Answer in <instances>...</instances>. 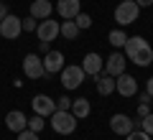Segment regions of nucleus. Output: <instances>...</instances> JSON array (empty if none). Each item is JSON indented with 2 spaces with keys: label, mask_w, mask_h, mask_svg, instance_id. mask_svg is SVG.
<instances>
[{
  "label": "nucleus",
  "mask_w": 153,
  "mask_h": 140,
  "mask_svg": "<svg viewBox=\"0 0 153 140\" xmlns=\"http://www.w3.org/2000/svg\"><path fill=\"white\" fill-rule=\"evenodd\" d=\"M123 49H125V59H130L135 66H151L153 64V49L143 36H130Z\"/></svg>",
  "instance_id": "1"
},
{
  "label": "nucleus",
  "mask_w": 153,
  "mask_h": 140,
  "mask_svg": "<svg viewBox=\"0 0 153 140\" xmlns=\"http://www.w3.org/2000/svg\"><path fill=\"white\" fill-rule=\"evenodd\" d=\"M49 120H51L54 133H59V135H71L76 130V117L69 112V110H56Z\"/></svg>",
  "instance_id": "2"
},
{
  "label": "nucleus",
  "mask_w": 153,
  "mask_h": 140,
  "mask_svg": "<svg viewBox=\"0 0 153 140\" xmlns=\"http://www.w3.org/2000/svg\"><path fill=\"white\" fill-rule=\"evenodd\" d=\"M138 13H140V8H138L135 0H123L115 8V23L117 26H130V23L138 21Z\"/></svg>",
  "instance_id": "3"
},
{
  "label": "nucleus",
  "mask_w": 153,
  "mask_h": 140,
  "mask_svg": "<svg viewBox=\"0 0 153 140\" xmlns=\"http://www.w3.org/2000/svg\"><path fill=\"white\" fill-rule=\"evenodd\" d=\"M84 76L87 74H84L82 66H64V69H61V87H64L66 92L76 89V87H82Z\"/></svg>",
  "instance_id": "4"
},
{
  "label": "nucleus",
  "mask_w": 153,
  "mask_h": 140,
  "mask_svg": "<svg viewBox=\"0 0 153 140\" xmlns=\"http://www.w3.org/2000/svg\"><path fill=\"white\" fill-rule=\"evenodd\" d=\"M115 92H117L120 97H135V94H138V79L130 76L128 71L117 74V76H115Z\"/></svg>",
  "instance_id": "5"
},
{
  "label": "nucleus",
  "mask_w": 153,
  "mask_h": 140,
  "mask_svg": "<svg viewBox=\"0 0 153 140\" xmlns=\"http://www.w3.org/2000/svg\"><path fill=\"white\" fill-rule=\"evenodd\" d=\"M23 33V26H21V18L13 16V13H8L3 21H0V36L8 38V41H13V38H18Z\"/></svg>",
  "instance_id": "6"
},
{
  "label": "nucleus",
  "mask_w": 153,
  "mask_h": 140,
  "mask_svg": "<svg viewBox=\"0 0 153 140\" xmlns=\"http://www.w3.org/2000/svg\"><path fill=\"white\" fill-rule=\"evenodd\" d=\"M23 71H26L28 79H41V76H46L44 61H41L38 54H26V59H23Z\"/></svg>",
  "instance_id": "7"
},
{
  "label": "nucleus",
  "mask_w": 153,
  "mask_h": 140,
  "mask_svg": "<svg viewBox=\"0 0 153 140\" xmlns=\"http://www.w3.org/2000/svg\"><path fill=\"white\" fill-rule=\"evenodd\" d=\"M31 107H33V112L41 115V117H51V115L56 112V99H51L49 94H36L33 102H31Z\"/></svg>",
  "instance_id": "8"
},
{
  "label": "nucleus",
  "mask_w": 153,
  "mask_h": 140,
  "mask_svg": "<svg viewBox=\"0 0 153 140\" xmlns=\"http://www.w3.org/2000/svg\"><path fill=\"white\" fill-rule=\"evenodd\" d=\"M110 130H112L115 135H123V138H125L128 133H133V130H135V122H133V117H128V115H112V117H110Z\"/></svg>",
  "instance_id": "9"
},
{
  "label": "nucleus",
  "mask_w": 153,
  "mask_h": 140,
  "mask_svg": "<svg viewBox=\"0 0 153 140\" xmlns=\"http://www.w3.org/2000/svg\"><path fill=\"white\" fill-rule=\"evenodd\" d=\"M125 64H128L125 54L115 51V54H110V56H107V61H105L102 71H105V74H110V76H117V74H123V71H125Z\"/></svg>",
  "instance_id": "10"
},
{
  "label": "nucleus",
  "mask_w": 153,
  "mask_h": 140,
  "mask_svg": "<svg viewBox=\"0 0 153 140\" xmlns=\"http://www.w3.org/2000/svg\"><path fill=\"white\" fill-rule=\"evenodd\" d=\"M102 66H105V59L100 54H94V51H89V54L82 59V69H84V74H87V76L102 74Z\"/></svg>",
  "instance_id": "11"
},
{
  "label": "nucleus",
  "mask_w": 153,
  "mask_h": 140,
  "mask_svg": "<svg viewBox=\"0 0 153 140\" xmlns=\"http://www.w3.org/2000/svg\"><path fill=\"white\" fill-rule=\"evenodd\" d=\"M36 33H38V41H49V43H51L56 36H59V23L51 21V18H46V21H38Z\"/></svg>",
  "instance_id": "12"
},
{
  "label": "nucleus",
  "mask_w": 153,
  "mask_h": 140,
  "mask_svg": "<svg viewBox=\"0 0 153 140\" xmlns=\"http://www.w3.org/2000/svg\"><path fill=\"white\" fill-rule=\"evenodd\" d=\"M41 61H44L46 76H49V74H56V71L64 69V54H61V51H49V54H46Z\"/></svg>",
  "instance_id": "13"
},
{
  "label": "nucleus",
  "mask_w": 153,
  "mask_h": 140,
  "mask_svg": "<svg viewBox=\"0 0 153 140\" xmlns=\"http://www.w3.org/2000/svg\"><path fill=\"white\" fill-rule=\"evenodd\" d=\"M56 13H59L64 21H74L76 16H79V0H59L56 3Z\"/></svg>",
  "instance_id": "14"
},
{
  "label": "nucleus",
  "mask_w": 153,
  "mask_h": 140,
  "mask_svg": "<svg viewBox=\"0 0 153 140\" xmlns=\"http://www.w3.org/2000/svg\"><path fill=\"white\" fill-rule=\"evenodd\" d=\"M5 125H8V130H13V133H21V130L28 127V120H26V115H23L21 110H10V112L5 115Z\"/></svg>",
  "instance_id": "15"
},
{
  "label": "nucleus",
  "mask_w": 153,
  "mask_h": 140,
  "mask_svg": "<svg viewBox=\"0 0 153 140\" xmlns=\"http://www.w3.org/2000/svg\"><path fill=\"white\" fill-rule=\"evenodd\" d=\"M51 13H54V5L49 0H33L31 3V16L36 21H46V18H51Z\"/></svg>",
  "instance_id": "16"
},
{
  "label": "nucleus",
  "mask_w": 153,
  "mask_h": 140,
  "mask_svg": "<svg viewBox=\"0 0 153 140\" xmlns=\"http://www.w3.org/2000/svg\"><path fill=\"white\" fill-rule=\"evenodd\" d=\"M94 81H97V92L102 94V97H110V94L115 92V76H110V74L102 71V74L94 76Z\"/></svg>",
  "instance_id": "17"
},
{
  "label": "nucleus",
  "mask_w": 153,
  "mask_h": 140,
  "mask_svg": "<svg viewBox=\"0 0 153 140\" xmlns=\"http://www.w3.org/2000/svg\"><path fill=\"white\" fill-rule=\"evenodd\" d=\"M71 115H74L76 120H82V117H87L89 112H92V104H89V99L87 97H79V99H71V110H69Z\"/></svg>",
  "instance_id": "18"
},
{
  "label": "nucleus",
  "mask_w": 153,
  "mask_h": 140,
  "mask_svg": "<svg viewBox=\"0 0 153 140\" xmlns=\"http://www.w3.org/2000/svg\"><path fill=\"white\" fill-rule=\"evenodd\" d=\"M59 33L66 38V41H74V38L79 36V28H76V23H74V21H64V23L59 26Z\"/></svg>",
  "instance_id": "19"
},
{
  "label": "nucleus",
  "mask_w": 153,
  "mask_h": 140,
  "mask_svg": "<svg viewBox=\"0 0 153 140\" xmlns=\"http://www.w3.org/2000/svg\"><path fill=\"white\" fill-rule=\"evenodd\" d=\"M107 41L112 43L115 49H120V46H125V41H128V33L123 31V28H115V31H110V36H107Z\"/></svg>",
  "instance_id": "20"
},
{
  "label": "nucleus",
  "mask_w": 153,
  "mask_h": 140,
  "mask_svg": "<svg viewBox=\"0 0 153 140\" xmlns=\"http://www.w3.org/2000/svg\"><path fill=\"white\" fill-rule=\"evenodd\" d=\"M46 125V117H41V115H33L31 120H28V130H33V133H41Z\"/></svg>",
  "instance_id": "21"
},
{
  "label": "nucleus",
  "mask_w": 153,
  "mask_h": 140,
  "mask_svg": "<svg viewBox=\"0 0 153 140\" xmlns=\"http://www.w3.org/2000/svg\"><path fill=\"white\" fill-rule=\"evenodd\" d=\"M138 125H140L143 133H148V135L153 138V112H148L146 117H140V122H138Z\"/></svg>",
  "instance_id": "22"
},
{
  "label": "nucleus",
  "mask_w": 153,
  "mask_h": 140,
  "mask_svg": "<svg viewBox=\"0 0 153 140\" xmlns=\"http://www.w3.org/2000/svg\"><path fill=\"white\" fill-rule=\"evenodd\" d=\"M74 23H76V28H79V31H84V28L92 26V18H89L87 13H79V16L74 18Z\"/></svg>",
  "instance_id": "23"
},
{
  "label": "nucleus",
  "mask_w": 153,
  "mask_h": 140,
  "mask_svg": "<svg viewBox=\"0 0 153 140\" xmlns=\"http://www.w3.org/2000/svg\"><path fill=\"white\" fill-rule=\"evenodd\" d=\"M125 140H151V135L143 133V130H133V133L125 135Z\"/></svg>",
  "instance_id": "24"
},
{
  "label": "nucleus",
  "mask_w": 153,
  "mask_h": 140,
  "mask_svg": "<svg viewBox=\"0 0 153 140\" xmlns=\"http://www.w3.org/2000/svg\"><path fill=\"white\" fill-rule=\"evenodd\" d=\"M16 140H38V133H33V130H21V133H18V138Z\"/></svg>",
  "instance_id": "25"
},
{
  "label": "nucleus",
  "mask_w": 153,
  "mask_h": 140,
  "mask_svg": "<svg viewBox=\"0 0 153 140\" xmlns=\"http://www.w3.org/2000/svg\"><path fill=\"white\" fill-rule=\"evenodd\" d=\"M21 26H23V31L28 33V31H36V26H38V21H36V18L31 16V18H26V21H21Z\"/></svg>",
  "instance_id": "26"
},
{
  "label": "nucleus",
  "mask_w": 153,
  "mask_h": 140,
  "mask_svg": "<svg viewBox=\"0 0 153 140\" xmlns=\"http://www.w3.org/2000/svg\"><path fill=\"white\" fill-rule=\"evenodd\" d=\"M56 110H71V99L66 97V94L59 97V99H56Z\"/></svg>",
  "instance_id": "27"
},
{
  "label": "nucleus",
  "mask_w": 153,
  "mask_h": 140,
  "mask_svg": "<svg viewBox=\"0 0 153 140\" xmlns=\"http://www.w3.org/2000/svg\"><path fill=\"white\" fill-rule=\"evenodd\" d=\"M151 112V104H138V117H146Z\"/></svg>",
  "instance_id": "28"
},
{
  "label": "nucleus",
  "mask_w": 153,
  "mask_h": 140,
  "mask_svg": "<svg viewBox=\"0 0 153 140\" xmlns=\"http://www.w3.org/2000/svg\"><path fill=\"white\" fill-rule=\"evenodd\" d=\"M49 46H51L49 41H38V51H41V54H49V51H51Z\"/></svg>",
  "instance_id": "29"
},
{
  "label": "nucleus",
  "mask_w": 153,
  "mask_h": 140,
  "mask_svg": "<svg viewBox=\"0 0 153 140\" xmlns=\"http://www.w3.org/2000/svg\"><path fill=\"white\" fill-rule=\"evenodd\" d=\"M138 104H151V94H148V92H143V94H140V102H138Z\"/></svg>",
  "instance_id": "30"
},
{
  "label": "nucleus",
  "mask_w": 153,
  "mask_h": 140,
  "mask_svg": "<svg viewBox=\"0 0 153 140\" xmlns=\"http://www.w3.org/2000/svg\"><path fill=\"white\" fill-rule=\"evenodd\" d=\"M8 13H10V10H8V5H5V3H0V21H3Z\"/></svg>",
  "instance_id": "31"
},
{
  "label": "nucleus",
  "mask_w": 153,
  "mask_h": 140,
  "mask_svg": "<svg viewBox=\"0 0 153 140\" xmlns=\"http://www.w3.org/2000/svg\"><path fill=\"white\" fill-rule=\"evenodd\" d=\"M138 3V8H151L153 5V0H135Z\"/></svg>",
  "instance_id": "32"
},
{
  "label": "nucleus",
  "mask_w": 153,
  "mask_h": 140,
  "mask_svg": "<svg viewBox=\"0 0 153 140\" xmlns=\"http://www.w3.org/2000/svg\"><path fill=\"white\" fill-rule=\"evenodd\" d=\"M146 92H148V94H151V97H153V76H151V79L146 81Z\"/></svg>",
  "instance_id": "33"
}]
</instances>
